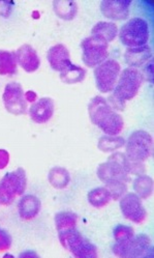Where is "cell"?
Returning <instances> with one entry per match:
<instances>
[{
	"label": "cell",
	"instance_id": "obj_1",
	"mask_svg": "<svg viewBox=\"0 0 154 258\" xmlns=\"http://www.w3.org/2000/svg\"><path fill=\"white\" fill-rule=\"evenodd\" d=\"M88 113L93 124L110 136H118L124 127V120L117 111L111 107L107 99L96 96L88 105Z\"/></svg>",
	"mask_w": 154,
	"mask_h": 258
},
{
	"label": "cell",
	"instance_id": "obj_2",
	"mask_svg": "<svg viewBox=\"0 0 154 258\" xmlns=\"http://www.w3.org/2000/svg\"><path fill=\"white\" fill-rule=\"evenodd\" d=\"M143 80V74L138 69L126 68L120 73L113 94L107 99L115 111L116 110L122 111L124 110L125 103L132 100L139 94Z\"/></svg>",
	"mask_w": 154,
	"mask_h": 258
},
{
	"label": "cell",
	"instance_id": "obj_3",
	"mask_svg": "<svg viewBox=\"0 0 154 258\" xmlns=\"http://www.w3.org/2000/svg\"><path fill=\"white\" fill-rule=\"evenodd\" d=\"M58 237L61 246L76 258L99 257L98 247L84 237L75 227L59 231Z\"/></svg>",
	"mask_w": 154,
	"mask_h": 258
},
{
	"label": "cell",
	"instance_id": "obj_4",
	"mask_svg": "<svg viewBox=\"0 0 154 258\" xmlns=\"http://www.w3.org/2000/svg\"><path fill=\"white\" fill-rule=\"evenodd\" d=\"M98 177L105 183L112 179H119L125 182L130 181L131 162L125 154L120 152L113 153L105 163L99 165Z\"/></svg>",
	"mask_w": 154,
	"mask_h": 258
},
{
	"label": "cell",
	"instance_id": "obj_5",
	"mask_svg": "<svg viewBox=\"0 0 154 258\" xmlns=\"http://www.w3.org/2000/svg\"><path fill=\"white\" fill-rule=\"evenodd\" d=\"M118 34L123 46L127 48L142 47L147 45L150 38L149 24L142 18H132L120 28Z\"/></svg>",
	"mask_w": 154,
	"mask_h": 258
},
{
	"label": "cell",
	"instance_id": "obj_6",
	"mask_svg": "<svg viewBox=\"0 0 154 258\" xmlns=\"http://www.w3.org/2000/svg\"><path fill=\"white\" fill-rule=\"evenodd\" d=\"M153 139L144 130H137L130 134L125 142V155L130 162L144 163L152 155Z\"/></svg>",
	"mask_w": 154,
	"mask_h": 258
},
{
	"label": "cell",
	"instance_id": "obj_7",
	"mask_svg": "<svg viewBox=\"0 0 154 258\" xmlns=\"http://www.w3.org/2000/svg\"><path fill=\"white\" fill-rule=\"evenodd\" d=\"M121 73L120 63L115 59H107L100 66L94 68V79L96 88L102 94H110L117 84Z\"/></svg>",
	"mask_w": 154,
	"mask_h": 258
},
{
	"label": "cell",
	"instance_id": "obj_8",
	"mask_svg": "<svg viewBox=\"0 0 154 258\" xmlns=\"http://www.w3.org/2000/svg\"><path fill=\"white\" fill-rule=\"evenodd\" d=\"M82 60L88 68H96L109 57V44L90 35L81 42Z\"/></svg>",
	"mask_w": 154,
	"mask_h": 258
},
{
	"label": "cell",
	"instance_id": "obj_9",
	"mask_svg": "<svg viewBox=\"0 0 154 258\" xmlns=\"http://www.w3.org/2000/svg\"><path fill=\"white\" fill-rule=\"evenodd\" d=\"M3 100L7 111L14 115H23L27 112V101L23 87L18 82L7 84Z\"/></svg>",
	"mask_w": 154,
	"mask_h": 258
},
{
	"label": "cell",
	"instance_id": "obj_10",
	"mask_svg": "<svg viewBox=\"0 0 154 258\" xmlns=\"http://www.w3.org/2000/svg\"><path fill=\"white\" fill-rule=\"evenodd\" d=\"M119 208L125 219L132 223L142 224L147 218V211L142 199L136 193H126L119 199Z\"/></svg>",
	"mask_w": 154,
	"mask_h": 258
},
{
	"label": "cell",
	"instance_id": "obj_11",
	"mask_svg": "<svg viewBox=\"0 0 154 258\" xmlns=\"http://www.w3.org/2000/svg\"><path fill=\"white\" fill-rule=\"evenodd\" d=\"M129 0H104L101 3V12L104 17L113 21L126 20L129 17Z\"/></svg>",
	"mask_w": 154,
	"mask_h": 258
},
{
	"label": "cell",
	"instance_id": "obj_12",
	"mask_svg": "<svg viewBox=\"0 0 154 258\" xmlns=\"http://www.w3.org/2000/svg\"><path fill=\"white\" fill-rule=\"evenodd\" d=\"M18 64L27 73H34L41 66V59L34 48L29 44H24L15 51Z\"/></svg>",
	"mask_w": 154,
	"mask_h": 258
},
{
	"label": "cell",
	"instance_id": "obj_13",
	"mask_svg": "<svg viewBox=\"0 0 154 258\" xmlns=\"http://www.w3.org/2000/svg\"><path fill=\"white\" fill-rule=\"evenodd\" d=\"M54 101L51 98L45 97L35 101L29 108L30 118L36 123L48 122L54 114Z\"/></svg>",
	"mask_w": 154,
	"mask_h": 258
},
{
	"label": "cell",
	"instance_id": "obj_14",
	"mask_svg": "<svg viewBox=\"0 0 154 258\" xmlns=\"http://www.w3.org/2000/svg\"><path fill=\"white\" fill-rule=\"evenodd\" d=\"M47 59L51 69L59 73H61L71 64L69 51L62 44L52 46L48 50Z\"/></svg>",
	"mask_w": 154,
	"mask_h": 258
},
{
	"label": "cell",
	"instance_id": "obj_15",
	"mask_svg": "<svg viewBox=\"0 0 154 258\" xmlns=\"http://www.w3.org/2000/svg\"><path fill=\"white\" fill-rule=\"evenodd\" d=\"M153 248L150 237L145 233L134 235L129 242L126 258H139V257H152Z\"/></svg>",
	"mask_w": 154,
	"mask_h": 258
},
{
	"label": "cell",
	"instance_id": "obj_16",
	"mask_svg": "<svg viewBox=\"0 0 154 258\" xmlns=\"http://www.w3.org/2000/svg\"><path fill=\"white\" fill-rule=\"evenodd\" d=\"M42 209V202L32 194H27L21 197L18 202V212L19 216L22 220L28 221L34 219L38 214H40Z\"/></svg>",
	"mask_w": 154,
	"mask_h": 258
},
{
	"label": "cell",
	"instance_id": "obj_17",
	"mask_svg": "<svg viewBox=\"0 0 154 258\" xmlns=\"http://www.w3.org/2000/svg\"><path fill=\"white\" fill-rule=\"evenodd\" d=\"M151 57L152 49L148 45L136 48H127L124 53L125 62L129 66V68L133 69L142 67L144 63L149 61Z\"/></svg>",
	"mask_w": 154,
	"mask_h": 258
},
{
	"label": "cell",
	"instance_id": "obj_18",
	"mask_svg": "<svg viewBox=\"0 0 154 258\" xmlns=\"http://www.w3.org/2000/svg\"><path fill=\"white\" fill-rule=\"evenodd\" d=\"M3 178L9 183L17 196H22L26 191L27 176L25 170L22 167H19L14 171L6 173Z\"/></svg>",
	"mask_w": 154,
	"mask_h": 258
},
{
	"label": "cell",
	"instance_id": "obj_19",
	"mask_svg": "<svg viewBox=\"0 0 154 258\" xmlns=\"http://www.w3.org/2000/svg\"><path fill=\"white\" fill-rule=\"evenodd\" d=\"M91 35L96 36L108 44L113 42L118 35V27L113 22L101 21L96 23L91 29Z\"/></svg>",
	"mask_w": 154,
	"mask_h": 258
},
{
	"label": "cell",
	"instance_id": "obj_20",
	"mask_svg": "<svg viewBox=\"0 0 154 258\" xmlns=\"http://www.w3.org/2000/svg\"><path fill=\"white\" fill-rule=\"evenodd\" d=\"M18 73V62L13 51L0 50V76H14Z\"/></svg>",
	"mask_w": 154,
	"mask_h": 258
},
{
	"label": "cell",
	"instance_id": "obj_21",
	"mask_svg": "<svg viewBox=\"0 0 154 258\" xmlns=\"http://www.w3.org/2000/svg\"><path fill=\"white\" fill-rule=\"evenodd\" d=\"M48 180L51 183V186L55 189L62 190L69 185L70 174L65 168L56 166V167L50 169L48 174Z\"/></svg>",
	"mask_w": 154,
	"mask_h": 258
},
{
	"label": "cell",
	"instance_id": "obj_22",
	"mask_svg": "<svg viewBox=\"0 0 154 258\" xmlns=\"http://www.w3.org/2000/svg\"><path fill=\"white\" fill-rule=\"evenodd\" d=\"M132 189L141 199L149 198L153 193V179L149 175L140 174L132 181Z\"/></svg>",
	"mask_w": 154,
	"mask_h": 258
},
{
	"label": "cell",
	"instance_id": "obj_23",
	"mask_svg": "<svg viewBox=\"0 0 154 258\" xmlns=\"http://www.w3.org/2000/svg\"><path fill=\"white\" fill-rule=\"evenodd\" d=\"M86 77V70L80 66L70 64L60 73V80L65 84H76L84 81Z\"/></svg>",
	"mask_w": 154,
	"mask_h": 258
},
{
	"label": "cell",
	"instance_id": "obj_24",
	"mask_svg": "<svg viewBox=\"0 0 154 258\" xmlns=\"http://www.w3.org/2000/svg\"><path fill=\"white\" fill-rule=\"evenodd\" d=\"M89 204L95 209H102L110 204L112 200L109 191L106 187H98L89 191L87 195Z\"/></svg>",
	"mask_w": 154,
	"mask_h": 258
},
{
	"label": "cell",
	"instance_id": "obj_25",
	"mask_svg": "<svg viewBox=\"0 0 154 258\" xmlns=\"http://www.w3.org/2000/svg\"><path fill=\"white\" fill-rule=\"evenodd\" d=\"M126 140L121 136H110L104 135L99 139L98 147L103 153H115L122 149L125 145Z\"/></svg>",
	"mask_w": 154,
	"mask_h": 258
},
{
	"label": "cell",
	"instance_id": "obj_26",
	"mask_svg": "<svg viewBox=\"0 0 154 258\" xmlns=\"http://www.w3.org/2000/svg\"><path fill=\"white\" fill-rule=\"evenodd\" d=\"M54 221L56 230L59 232L65 229L74 228L78 224V215L69 211H62L55 215Z\"/></svg>",
	"mask_w": 154,
	"mask_h": 258
},
{
	"label": "cell",
	"instance_id": "obj_27",
	"mask_svg": "<svg viewBox=\"0 0 154 258\" xmlns=\"http://www.w3.org/2000/svg\"><path fill=\"white\" fill-rule=\"evenodd\" d=\"M55 14L62 20H72L78 13V5L74 2H54Z\"/></svg>",
	"mask_w": 154,
	"mask_h": 258
},
{
	"label": "cell",
	"instance_id": "obj_28",
	"mask_svg": "<svg viewBox=\"0 0 154 258\" xmlns=\"http://www.w3.org/2000/svg\"><path fill=\"white\" fill-rule=\"evenodd\" d=\"M105 187L109 191L112 200H119L127 193V182L119 179H112L105 182Z\"/></svg>",
	"mask_w": 154,
	"mask_h": 258
},
{
	"label": "cell",
	"instance_id": "obj_29",
	"mask_svg": "<svg viewBox=\"0 0 154 258\" xmlns=\"http://www.w3.org/2000/svg\"><path fill=\"white\" fill-rule=\"evenodd\" d=\"M113 236L116 243L128 242L134 236V230L131 226L119 224L113 230Z\"/></svg>",
	"mask_w": 154,
	"mask_h": 258
},
{
	"label": "cell",
	"instance_id": "obj_30",
	"mask_svg": "<svg viewBox=\"0 0 154 258\" xmlns=\"http://www.w3.org/2000/svg\"><path fill=\"white\" fill-rule=\"evenodd\" d=\"M16 197V193L12 190L9 183L4 178H2V180H0V205L6 207L11 206L15 201Z\"/></svg>",
	"mask_w": 154,
	"mask_h": 258
},
{
	"label": "cell",
	"instance_id": "obj_31",
	"mask_svg": "<svg viewBox=\"0 0 154 258\" xmlns=\"http://www.w3.org/2000/svg\"><path fill=\"white\" fill-rule=\"evenodd\" d=\"M13 244L12 235L6 229L0 227V253L10 250Z\"/></svg>",
	"mask_w": 154,
	"mask_h": 258
},
{
	"label": "cell",
	"instance_id": "obj_32",
	"mask_svg": "<svg viewBox=\"0 0 154 258\" xmlns=\"http://www.w3.org/2000/svg\"><path fill=\"white\" fill-rule=\"evenodd\" d=\"M14 3L11 2H0V16L4 18H9L13 12Z\"/></svg>",
	"mask_w": 154,
	"mask_h": 258
},
{
	"label": "cell",
	"instance_id": "obj_33",
	"mask_svg": "<svg viewBox=\"0 0 154 258\" xmlns=\"http://www.w3.org/2000/svg\"><path fill=\"white\" fill-rule=\"evenodd\" d=\"M10 163V154L8 151L0 149V170L5 169Z\"/></svg>",
	"mask_w": 154,
	"mask_h": 258
},
{
	"label": "cell",
	"instance_id": "obj_34",
	"mask_svg": "<svg viewBox=\"0 0 154 258\" xmlns=\"http://www.w3.org/2000/svg\"><path fill=\"white\" fill-rule=\"evenodd\" d=\"M25 99H26L27 102L34 103L36 101V99H37V96H36V94L34 93V91L29 90V91H27V93H25Z\"/></svg>",
	"mask_w": 154,
	"mask_h": 258
},
{
	"label": "cell",
	"instance_id": "obj_35",
	"mask_svg": "<svg viewBox=\"0 0 154 258\" xmlns=\"http://www.w3.org/2000/svg\"><path fill=\"white\" fill-rule=\"evenodd\" d=\"M19 257H38V255L34 251L27 250V251H25V252H23V253L19 255Z\"/></svg>",
	"mask_w": 154,
	"mask_h": 258
}]
</instances>
